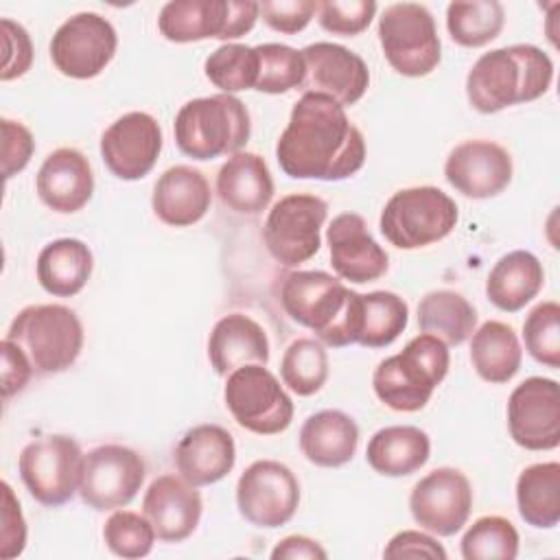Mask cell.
Here are the masks:
<instances>
[{"mask_svg":"<svg viewBox=\"0 0 560 560\" xmlns=\"http://www.w3.org/2000/svg\"><path fill=\"white\" fill-rule=\"evenodd\" d=\"M376 9L374 0H326L317 2V20L319 26L332 35L354 37L370 26Z\"/></svg>","mask_w":560,"mask_h":560,"instance_id":"7bdbcfd3","label":"cell"},{"mask_svg":"<svg viewBox=\"0 0 560 560\" xmlns=\"http://www.w3.org/2000/svg\"><path fill=\"white\" fill-rule=\"evenodd\" d=\"M508 429L527 451H553L560 444V389L553 378L529 376L508 398Z\"/></svg>","mask_w":560,"mask_h":560,"instance_id":"e0dca14e","label":"cell"},{"mask_svg":"<svg viewBox=\"0 0 560 560\" xmlns=\"http://www.w3.org/2000/svg\"><path fill=\"white\" fill-rule=\"evenodd\" d=\"M83 457L81 446L70 435H44L22 448L18 459L20 479L37 503L59 508L79 492Z\"/></svg>","mask_w":560,"mask_h":560,"instance_id":"30bf717a","label":"cell"},{"mask_svg":"<svg viewBox=\"0 0 560 560\" xmlns=\"http://www.w3.org/2000/svg\"><path fill=\"white\" fill-rule=\"evenodd\" d=\"M2 26V46H4V59L0 79L13 81L22 74H26L33 66V42L26 28L9 18L0 20Z\"/></svg>","mask_w":560,"mask_h":560,"instance_id":"ee69618b","label":"cell"},{"mask_svg":"<svg viewBox=\"0 0 560 560\" xmlns=\"http://www.w3.org/2000/svg\"><path fill=\"white\" fill-rule=\"evenodd\" d=\"M516 508L536 529H551L560 521V464L540 462L521 470L516 479Z\"/></svg>","mask_w":560,"mask_h":560,"instance_id":"d6a6232c","label":"cell"},{"mask_svg":"<svg viewBox=\"0 0 560 560\" xmlns=\"http://www.w3.org/2000/svg\"><path fill=\"white\" fill-rule=\"evenodd\" d=\"M217 195L232 212H262L273 197V177L267 162L252 151L230 155L217 173Z\"/></svg>","mask_w":560,"mask_h":560,"instance_id":"4316f807","label":"cell"},{"mask_svg":"<svg viewBox=\"0 0 560 560\" xmlns=\"http://www.w3.org/2000/svg\"><path fill=\"white\" fill-rule=\"evenodd\" d=\"M328 203L308 192H293L278 199L262 228L267 252L282 267H298L311 260L322 247V228Z\"/></svg>","mask_w":560,"mask_h":560,"instance_id":"7c38bea8","label":"cell"},{"mask_svg":"<svg viewBox=\"0 0 560 560\" xmlns=\"http://www.w3.org/2000/svg\"><path fill=\"white\" fill-rule=\"evenodd\" d=\"M512 155L492 140H466L457 144L446 162V182L468 199H490L503 192L512 182Z\"/></svg>","mask_w":560,"mask_h":560,"instance_id":"d6986e66","label":"cell"},{"mask_svg":"<svg viewBox=\"0 0 560 560\" xmlns=\"http://www.w3.org/2000/svg\"><path fill=\"white\" fill-rule=\"evenodd\" d=\"M175 468L192 486L221 481L236 462V444L228 429L219 424H197L188 429L173 453Z\"/></svg>","mask_w":560,"mask_h":560,"instance_id":"cb8c5ba5","label":"cell"},{"mask_svg":"<svg viewBox=\"0 0 560 560\" xmlns=\"http://www.w3.org/2000/svg\"><path fill=\"white\" fill-rule=\"evenodd\" d=\"M457 203L438 186L396 190L381 210L378 230L398 249H420L446 238L457 225Z\"/></svg>","mask_w":560,"mask_h":560,"instance_id":"52a82bcc","label":"cell"},{"mask_svg":"<svg viewBox=\"0 0 560 560\" xmlns=\"http://www.w3.org/2000/svg\"><path fill=\"white\" fill-rule=\"evenodd\" d=\"M0 350H2V396L4 400H9L11 396L20 394L26 387L35 370L26 352L11 339L4 337L0 343Z\"/></svg>","mask_w":560,"mask_h":560,"instance_id":"c3c4849f","label":"cell"},{"mask_svg":"<svg viewBox=\"0 0 560 560\" xmlns=\"http://www.w3.org/2000/svg\"><path fill=\"white\" fill-rule=\"evenodd\" d=\"M254 48L258 55V79L254 90L265 94H284L289 90L302 88L306 66L300 50L276 42Z\"/></svg>","mask_w":560,"mask_h":560,"instance_id":"ab89813d","label":"cell"},{"mask_svg":"<svg viewBox=\"0 0 560 560\" xmlns=\"http://www.w3.org/2000/svg\"><path fill=\"white\" fill-rule=\"evenodd\" d=\"M464 560H514L518 556V532L499 514L477 518L462 536Z\"/></svg>","mask_w":560,"mask_h":560,"instance_id":"f35d334b","label":"cell"},{"mask_svg":"<svg viewBox=\"0 0 560 560\" xmlns=\"http://www.w3.org/2000/svg\"><path fill=\"white\" fill-rule=\"evenodd\" d=\"M271 558L273 560H284V558H289V560H302V558L304 560H324V558H328V553L317 540H313L308 536L293 534V536L282 538L271 549Z\"/></svg>","mask_w":560,"mask_h":560,"instance_id":"f907efd6","label":"cell"},{"mask_svg":"<svg viewBox=\"0 0 560 560\" xmlns=\"http://www.w3.org/2000/svg\"><path fill=\"white\" fill-rule=\"evenodd\" d=\"M418 326L446 346H459L475 332L477 311L462 293L438 289L420 300Z\"/></svg>","mask_w":560,"mask_h":560,"instance_id":"836d02e7","label":"cell"},{"mask_svg":"<svg viewBox=\"0 0 560 560\" xmlns=\"http://www.w3.org/2000/svg\"><path fill=\"white\" fill-rule=\"evenodd\" d=\"M523 341L529 357L545 368H560V306L553 300L536 304L523 322Z\"/></svg>","mask_w":560,"mask_h":560,"instance_id":"60d3db41","label":"cell"},{"mask_svg":"<svg viewBox=\"0 0 560 560\" xmlns=\"http://www.w3.org/2000/svg\"><path fill=\"white\" fill-rule=\"evenodd\" d=\"M505 22L503 4L497 0L451 2L446 7V28L455 44L481 48L499 37Z\"/></svg>","mask_w":560,"mask_h":560,"instance_id":"e575fe53","label":"cell"},{"mask_svg":"<svg viewBox=\"0 0 560 560\" xmlns=\"http://www.w3.org/2000/svg\"><path fill=\"white\" fill-rule=\"evenodd\" d=\"M448 363L446 343L422 332L409 339L398 354L376 365L372 374L374 394L394 411H420L431 400L435 387L446 378Z\"/></svg>","mask_w":560,"mask_h":560,"instance_id":"277c9868","label":"cell"},{"mask_svg":"<svg viewBox=\"0 0 560 560\" xmlns=\"http://www.w3.org/2000/svg\"><path fill=\"white\" fill-rule=\"evenodd\" d=\"M201 512L203 501L197 486L175 475L155 477L142 499V514L164 542L186 540L197 529Z\"/></svg>","mask_w":560,"mask_h":560,"instance_id":"7402d4cb","label":"cell"},{"mask_svg":"<svg viewBox=\"0 0 560 560\" xmlns=\"http://www.w3.org/2000/svg\"><path fill=\"white\" fill-rule=\"evenodd\" d=\"M94 256L79 238H55L42 247L35 265L37 282L55 298L77 295L90 280Z\"/></svg>","mask_w":560,"mask_h":560,"instance_id":"4dcf8cb0","label":"cell"},{"mask_svg":"<svg viewBox=\"0 0 560 560\" xmlns=\"http://www.w3.org/2000/svg\"><path fill=\"white\" fill-rule=\"evenodd\" d=\"M542 284V262L527 249H514L492 265L486 278V295L497 308L516 313L540 293Z\"/></svg>","mask_w":560,"mask_h":560,"instance_id":"f1b7e54d","label":"cell"},{"mask_svg":"<svg viewBox=\"0 0 560 560\" xmlns=\"http://www.w3.org/2000/svg\"><path fill=\"white\" fill-rule=\"evenodd\" d=\"M260 15L254 0H171L158 15L164 39L175 44L236 39L249 33Z\"/></svg>","mask_w":560,"mask_h":560,"instance_id":"9c48e42d","label":"cell"},{"mask_svg":"<svg viewBox=\"0 0 560 560\" xmlns=\"http://www.w3.org/2000/svg\"><path fill=\"white\" fill-rule=\"evenodd\" d=\"M223 400L232 418L256 435H276L293 420V400L280 381L258 363L243 365L228 374Z\"/></svg>","mask_w":560,"mask_h":560,"instance_id":"8fae6325","label":"cell"},{"mask_svg":"<svg viewBox=\"0 0 560 560\" xmlns=\"http://www.w3.org/2000/svg\"><path fill=\"white\" fill-rule=\"evenodd\" d=\"M409 306L392 291L363 293V324L359 341L365 348H385L407 328Z\"/></svg>","mask_w":560,"mask_h":560,"instance_id":"8d00e7d4","label":"cell"},{"mask_svg":"<svg viewBox=\"0 0 560 560\" xmlns=\"http://www.w3.org/2000/svg\"><path fill=\"white\" fill-rule=\"evenodd\" d=\"M103 540L118 558H144L155 542L153 525L144 514L131 510H114L103 525Z\"/></svg>","mask_w":560,"mask_h":560,"instance_id":"b9f144b4","label":"cell"},{"mask_svg":"<svg viewBox=\"0 0 560 560\" xmlns=\"http://www.w3.org/2000/svg\"><path fill=\"white\" fill-rule=\"evenodd\" d=\"M118 35L112 22L98 13L83 11L68 18L50 39L52 66L70 79L98 77L116 55Z\"/></svg>","mask_w":560,"mask_h":560,"instance_id":"9a60e30c","label":"cell"},{"mask_svg":"<svg viewBox=\"0 0 560 560\" xmlns=\"http://www.w3.org/2000/svg\"><path fill=\"white\" fill-rule=\"evenodd\" d=\"M212 192L206 175L192 166L177 164L166 168L151 195L153 214L171 228H188L206 217Z\"/></svg>","mask_w":560,"mask_h":560,"instance_id":"d4e9b609","label":"cell"},{"mask_svg":"<svg viewBox=\"0 0 560 560\" xmlns=\"http://www.w3.org/2000/svg\"><path fill=\"white\" fill-rule=\"evenodd\" d=\"M330 265L341 280L365 284L385 276L387 252L374 241L368 223L357 212L337 214L326 230Z\"/></svg>","mask_w":560,"mask_h":560,"instance_id":"44dd1931","label":"cell"},{"mask_svg":"<svg viewBox=\"0 0 560 560\" xmlns=\"http://www.w3.org/2000/svg\"><path fill=\"white\" fill-rule=\"evenodd\" d=\"M208 359L219 376H228L243 365H267L269 339L265 328L243 313L223 315L210 330Z\"/></svg>","mask_w":560,"mask_h":560,"instance_id":"484cf974","label":"cell"},{"mask_svg":"<svg viewBox=\"0 0 560 560\" xmlns=\"http://www.w3.org/2000/svg\"><path fill=\"white\" fill-rule=\"evenodd\" d=\"M177 149L192 160H214L238 153L252 133L245 103L234 94L199 96L184 103L175 116Z\"/></svg>","mask_w":560,"mask_h":560,"instance_id":"5b68a950","label":"cell"},{"mask_svg":"<svg viewBox=\"0 0 560 560\" xmlns=\"http://www.w3.org/2000/svg\"><path fill=\"white\" fill-rule=\"evenodd\" d=\"M206 79L223 94L254 90L258 79V55L254 46L223 44L203 63Z\"/></svg>","mask_w":560,"mask_h":560,"instance_id":"74e56055","label":"cell"},{"mask_svg":"<svg viewBox=\"0 0 560 560\" xmlns=\"http://www.w3.org/2000/svg\"><path fill=\"white\" fill-rule=\"evenodd\" d=\"M409 510L422 529L435 536H453L468 523L472 486L462 470L440 466L411 488Z\"/></svg>","mask_w":560,"mask_h":560,"instance_id":"2e32d148","label":"cell"},{"mask_svg":"<svg viewBox=\"0 0 560 560\" xmlns=\"http://www.w3.org/2000/svg\"><path fill=\"white\" fill-rule=\"evenodd\" d=\"M260 15L265 24L278 33L293 35L308 26L317 11V2L313 0H265L258 2Z\"/></svg>","mask_w":560,"mask_h":560,"instance_id":"f6af8a7d","label":"cell"},{"mask_svg":"<svg viewBox=\"0 0 560 560\" xmlns=\"http://www.w3.org/2000/svg\"><path fill=\"white\" fill-rule=\"evenodd\" d=\"M300 52L306 66L304 92L326 94L341 107L354 105L368 92L370 70L350 48L332 42H315Z\"/></svg>","mask_w":560,"mask_h":560,"instance_id":"ffe728a7","label":"cell"},{"mask_svg":"<svg viewBox=\"0 0 560 560\" xmlns=\"http://www.w3.org/2000/svg\"><path fill=\"white\" fill-rule=\"evenodd\" d=\"M470 337V361L486 383H508L518 372L523 348L510 324L488 319Z\"/></svg>","mask_w":560,"mask_h":560,"instance_id":"1f68e13d","label":"cell"},{"mask_svg":"<svg viewBox=\"0 0 560 560\" xmlns=\"http://www.w3.org/2000/svg\"><path fill=\"white\" fill-rule=\"evenodd\" d=\"M300 505V483L289 466L276 459L252 462L236 481V508L256 527L287 525Z\"/></svg>","mask_w":560,"mask_h":560,"instance_id":"4fadbf2b","label":"cell"},{"mask_svg":"<svg viewBox=\"0 0 560 560\" xmlns=\"http://www.w3.org/2000/svg\"><path fill=\"white\" fill-rule=\"evenodd\" d=\"M280 378L298 396L317 394L328 381V352L322 341L311 337L291 341L280 359Z\"/></svg>","mask_w":560,"mask_h":560,"instance_id":"d590c367","label":"cell"},{"mask_svg":"<svg viewBox=\"0 0 560 560\" xmlns=\"http://www.w3.org/2000/svg\"><path fill=\"white\" fill-rule=\"evenodd\" d=\"M4 337L26 352L37 374H59L81 354L83 324L63 304H31L13 317Z\"/></svg>","mask_w":560,"mask_h":560,"instance_id":"8992f818","label":"cell"},{"mask_svg":"<svg viewBox=\"0 0 560 560\" xmlns=\"http://www.w3.org/2000/svg\"><path fill=\"white\" fill-rule=\"evenodd\" d=\"M276 160L293 179L339 182L361 171L365 140L337 101L304 92L278 138Z\"/></svg>","mask_w":560,"mask_h":560,"instance_id":"6da1fadb","label":"cell"},{"mask_svg":"<svg viewBox=\"0 0 560 560\" xmlns=\"http://www.w3.org/2000/svg\"><path fill=\"white\" fill-rule=\"evenodd\" d=\"M2 175L4 179H11L20 171L26 168L31 162V155L35 151L33 133L26 125L20 120L2 118Z\"/></svg>","mask_w":560,"mask_h":560,"instance_id":"bcb514c9","label":"cell"},{"mask_svg":"<svg viewBox=\"0 0 560 560\" xmlns=\"http://www.w3.org/2000/svg\"><path fill=\"white\" fill-rule=\"evenodd\" d=\"M359 444L357 422L339 409L311 413L300 429L302 455L322 468H339L354 457Z\"/></svg>","mask_w":560,"mask_h":560,"instance_id":"83f0119b","label":"cell"},{"mask_svg":"<svg viewBox=\"0 0 560 560\" xmlns=\"http://www.w3.org/2000/svg\"><path fill=\"white\" fill-rule=\"evenodd\" d=\"M553 81L551 57L532 44H512L483 52L466 74L468 103L479 114L540 98Z\"/></svg>","mask_w":560,"mask_h":560,"instance_id":"3957f363","label":"cell"},{"mask_svg":"<svg viewBox=\"0 0 560 560\" xmlns=\"http://www.w3.org/2000/svg\"><path fill=\"white\" fill-rule=\"evenodd\" d=\"M26 547V521L13 488L2 481V527H0V558L9 560Z\"/></svg>","mask_w":560,"mask_h":560,"instance_id":"7dc6e473","label":"cell"},{"mask_svg":"<svg viewBox=\"0 0 560 560\" xmlns=\"http://www.w3.org/2000/svg\"><path fill=\"white\" fill-rule=\"evenodd\" d=\"M378 42L387 63L402 77H427L442 59L435 20L418 2L387 4L378 18Z\"/></svg>","mask_w":560,"mask_h":560,"instance_id":"ba28073f","label":"cell"},{"mask_svg":"<svg viewBox=\"0 0 560 560\" xmlns=\"http://www.w3.org/2000/svg\"><path fill=\"white\" fill-rule=\"evenodd\" d=\"M431 455L427 431L413 424H392L378 429L365 448L370 468L385 477H407L420 470Z\"/></svg>","mask_w":560,"mask_h":560,"instance_id":"f546056e","label":"cell"},{"mask_svg":"<svg viewBox=\"0 0 560 560\" xmlns=\"http://www.w3.org/2000/svg\"><path fill=\"white\" fill-rule=\"evenodd\" d=\"M162 151V127L147 112H129L116 118L101 136V158L112 175L125 182L151 173Z\"/></svg>","mask_w":560,"mask_h":560,"instance_id":"ac0fdd59","label":"cell"},{"mask_svg":"<svg viewBox=\"0 0 560 560\" xmlns=\"http://www.w3.org/2000/svg\"><path fill=\"white\" fill-rule=\"evenodd\" d=\"M144 459L129 446L101 444L83 457L81 501L96 510H120L133 501L144 481Z\"/></svg>","mask_w":560,"mask_h":560,"instance_id":"5bb4252c","label":"cell"},{"mask_svg":"<svg viewBox=\"0 0 560 560\" xmlns=\"http://www.w3.org/2000/svg\"><path fill=\"white\" fill-rule=\"evenodd\" d=\"M35 188L46 208L59 214L79 212L94 192L90 160L72 147H59L42 162Z\"/></svg>","mask_w":560,"mask_h":560,"instance_id":"603a6c76","label":"cell"},{"mask_svg":"<svg viewBox=\"0 0 560 560\" xmlns=\"http://www.w3.org/2000/svg\"><path fill=\"white\" fill-rule=\"evenodd\" d=\"M385 558H446L444 547L429 534L418 529H402L383 549Z\"/></svg>","mask_w":560,"mask_h":560,"instance_id":"681fc988","label":"cell"},{"mask_svg":"<svg viewBox=\"0 0 560 560\" xmlns=\"http://www.w3.org/2000/svg\"><path fill=\"white\" fill-rule=\"evenodd\" d=\"M284 313L332 348L359 341L363 324V293L352 291L326 271H291L280 284Z\"/></svg>","mask_w":560,"mask_h":560,"instance_id":"7a4b0ae2","label":"cell"}]
</instances>
